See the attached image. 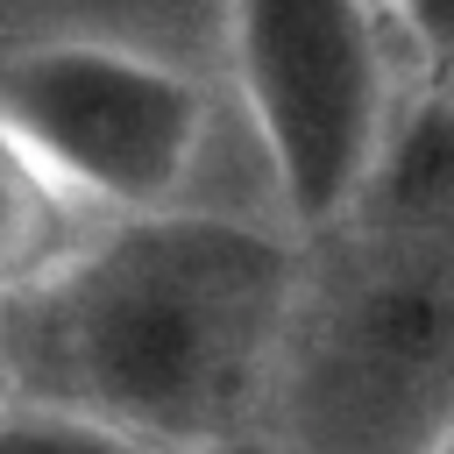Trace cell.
I'll return each instance as SVG.
<instances>
[{"label": "cell", "instance_id": "obj_2", "mask_svg": "<svg viewBox=\"0 0 454 454\" xmlns=\"http://www.w3.org/2000/svg\"><path fill=\"white\" fill-rule=\"evenodd\" d=\"M454 419V92H411L369 192L312 241L270 390V454H419Z\"/></svg>", "mask_w": 454, "mask_h": 454}, {"label": "cell", "instance_id": "obj_6", "mask_svg": "<svg viewBox=\"0 0 454 454\" xmlns=\"http://www.w3.org/2000/svg\"><path fill=\"white\" fill-rule=\"evenodd\" d=\"M0 454H149V447L71 411V404L14 390V397H0Z\"/></svg>", "mask_w": 454, "mask_h": 454}, {"label": "cell", "instance_id": "obj_11", "mask_svg": "<svg viewBox=\"0 0 454 454\" xmlns=\"http://www.w3.org/2000/svg\"><path fill=\"white\" fill-rule=\"evenodd\" d=\"M447 92H454V85H447Z\"/></svg>", "mask_w": 454, "mask_h": 454}, {"label": "cell", "instance_id": "obj_9", "mask_svg": "<svg viewBox=\"0 0 454 454\" xmlns=\"http://www.w3.org/2000/svg\"><path fill=\"white\" fill-rule=\"evenodd\" d=\"M0 397H14V369H7V333H0Z\"/></svg>", "mask_w": 454, "mask_h": 454}, {"label": "cell", "instance_id": "obj_7", "mask_svg": "<svg viewBox=\"0 0 454 454\" xmlns=\"http://www.w3.org/2000/svg\"><path fill=\"white\" fill-rule=\"evenodd\" d=\"M419 92L454 85V0H376Z\"/></svg>", "mask_w": 454, "mask_h": 454}, {"label": "cell", "instance_id": "obj_10", "mask_svg": "<svg viewBox=\"0 0 454 454\" xmlns=\"http://www.w3.org/2000/svg\"><path fill=\"white\" fill-rule=\"evenodd\" d=\"M241 454H270V447H241Z\"/></svg>", "mask_w": 454, "mask_h": 454}, {"label": "cell", "instance_id": "obj_3", "mask_svg": "<svg viewBox=\"0 0 454 454\" xmlns=\"http://www.w3.org/2000/svg\"><path fill=\"white\" fill-rule=\"evenodd\" d=\"M0 114L114 220H277L262 163L241 135V114L213 57L78 28L0 35Z\"/></svg>", "mask_w": 454, "mask_h": 454}, {"label": "cell", "instance_id": "obj_1", "mask_svg": "<svg viewBox=\"0 0 454 454\" xmlns=\"http://www.w3.org/2000/svg\"><path fill=\"white\" fill-rule=\"evenodd\" d=\"M291 284L298 241L277 220H114L50 298L0 312L14 390L71 404L149 454L262 447Z\"/></svg>", "mask_w": 454, "mask_h": 454}, {"label": "cell", "instance_id": "obj_5", "mask_svg": "<svg viewBox=\"0 0 454 454\" xmlns=\"http://www.w3.org/2000/svg\"><path fill=\"white\" fill-rule=\"evenodd\" d=\"M114 227L7 114H0V312L50 298Z\"/></svg>", "mask_w": 454, "mask_h": 454}, {"label": "cell", "instance_id": "obj_8", "mask_svg": "<svg viewBox=\"0 0 454 454\" xmlns=\"http://www.w3.org/2000/svg\"><path fill=\"white\" fill-rule=\"evenodd\" d=\"M419 454H454V419H447V426H440V433H433V440H426Z\"/></svg>", "mask_w": 454, "mask_h": 454}, {"label": "cell", "instance_id": "obj_4", "mask_svg": "<svg viewBox=\"0 0 454 454\" xmlns=\"http://www.w3.org/2000/svg\"><path fill=\"white\" fill-rule=\"evenodd\" d=\"M213 64L291 241L369 192L419 92L376 0H220Z\"/></svg>", "mask_w": 454, "mask_h": 454}]
</instances>
